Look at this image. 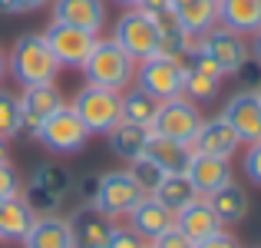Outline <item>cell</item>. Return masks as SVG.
<instances>
[{"instance_id": "1", "label": "cell", "mask_w": 261, "mask_h": 248, "mask_svg": "<svg viewBox=\"0 0 261 248\" xmlns=\"http://www.w3.org/2000/svg\"><path fill=\"white\" fill-rule=\"evenodd\" d=\"M63 66L50 53L43 33H20L7 53V73L20 86H40V83H57Z\"/></svg>"}, {"instance_id": "2", "label": "cell", "mask_w": 261, "mask_h": 248, "mask_svg": "<svg viewBox=\"0 0 261 248\" xmlns=\"http://www.w3.org/2000/svg\"><path fill=\"white\" fill-rule=\"evenodd\" d=\"M146 199V192L139 189L129 169H113V172H102V176L93 179V192H89V202L86 205H96L102 215L116 218H129L133 209Z\"/></svg>"}, {"instance_id": "3", "label": "cell", "mask_w": 261, "mask_h": 248, "mask_svg": "<svg viewBox=\"0 0 261 248\" xmlns=\"http://www.w3.org/2000/svg\"><path fill=\"white\" fill-rule=\"evenodd\" d=\"M70 106L83 119L89 136H106L122 119V93L109 86H96V83H83Z\"/></svg>"}, {"instance_id": "4", "label": "cell", "mask_w": 261, "mask_h": 248, "mask_svg": "<svg viewBox=\"0 0 261 248\" xmlns=\"http://www.w3.org/2000/svg\"><path fill=\"white\" fill-rule=\"evenodd\" d=\"M83 77H86V83L109 86V89H119L122 93L136 80V60H129L109 37H99L93 53H89V60L83 63Z\"/></svg>"}, {"instance_id": "5", "label": "cell", "mask_w": 261, "mask_h": 248, "mask_svg": "<svg viewBox=\"0 0 261 248\" xmlns=\"http://www.w3.org/2000/svg\"><path fill=\"white\" fill-rule=\"evenodd\" d=\"M109 40H113L129 60H136V63H142V60H149V57L159 53V30H155V20L149 17V13H142L139 7H129V10L119 13V20L113 23Z\"/></svg>"}, {"instance_id": "6", "label": "cell", "mask_w": 261, "mask_h": 248, "mask_svg": "<svg viewBox=\"0 0 261 248\" xmlns=\"http://www.w3.org/2000/svg\"><path fill=\"white\" fill-rule=\"evenodd\" d=\"M133 83L142 89V93H149L152 100H159V103L175 100V96H182V89H185V60L155 53V57L136 63V80Z\"/></svg>"}, {"instance_id": "7", "label": "cell", "mask_w": 261, "mask_h": 248, "mask_svg": "<svg viewBox=\"0 0 261 248\" xmlns=\"http://www.w3.org/2000/svg\"><path fill=\"white\" fill-rule=\"evenodd\" d=\"M202 122H205V116H202V109H198V103H192L189 96H175V100H166L159 106V116H155L149 133L192 146L198 129H202Z\"/></svg>"}, {"instance_id": "8", "label": "cell", "mask_w": 261, "mask_h": 248, "mask_svg": "<svg viewBox=\"0 0 261 248\" xmlns=\"http://www.w3.org/2000/svg\"><path fill=\"white\" fill-rule=\"evenodd\" d=\"M37 142L43 149H50V153L73 156V153H80V149L89 142V129L83 126V119L73 113L70 103H63V106L43 122V129L37 133Z\"/></svg>"}, {"instance_id": "9", "label": "cell", "mask_w": 261, "mask_h": 248, "mask_svg": "<svg viewBox=\"0 0 261 248\" xmlns=\"http://www.w3.org/2000/svg\"><path fill=\"white\" fill-rule=\"evenodd\" d=\"M195 46H198V50H205L218 66H222L225 77H238V73L251 63L248 37H242V33L228 30V27H222V23L212 27L208 33H202V37L195 40Z\"/></svg>"}, {"instance_id": "10", "label": "cell", "mask_w": 261, "mask_h": 248, "mask_svg": "<svg viewBox=\"0 0 261 248\" xmlns=\"http://www.w3.org/2000/svg\"><path fill=\"white\" fill-rule=\"evenodd\" d=\"M43 40L50 46V53L57 57L60 66H70V70H83V63L89 60L99 33L80 30V27L60 23V20H50V27L43 30Z\"/></svg>"}, {"instance_id": "11", "label": "cell", "mask_w": 261, "mask_h": 248, "mask_svg": "<svg viewBox=\"0 0 261 248\" xmlns=\"http://www.w3.org/2000/svg\"><path fill=\"white\" fill-rule=\"evenodd\" d=\"M20 100V126L30 139H37V133L43 129V122L63 106V93L57 89V83H40V86H23Z\"/></svg>"}, {"instance_id": "12", "label": "cell", "mask_w": 261, "mask_h": 248, "mask_svg": "<svg viewBox=\"0 0 261 248\" xmlns=\"http://www.w3.org/2000/svg\"><path fill=\"white\" fill-rule=\"evenodd\" d=\"M218 116L235 129L242 146L261 142V100H258L255 89H238V93H231Z\"/></svg>"}, {"instance_id": "13", "label": "cell", "mask_w": 261, "mask_h": 248, "mask_svg": "<svg viewBox=\"0 0 261 248\" xmlns=\"http://www.w3.org/2000/svg\"><path fill=\"white\" fill-rule=\"evenodd\" d=\"M222 80H225L222 66L205 50L192 46V53L185 57V89H182V96H189L192 103L212 100V96L218 93V86H222Z\"/></svg>"}, {"instance_id": "14", "label": "cell", "mask_w": 261, "mask_h": 248, "mask_svg": "<svg viewBox=\"0 0 261 248\" xmlns=\"http://www.w3.org/2000/svg\"><path fill=\"white\" fill-rule=\"evenodd\" d=\"M70 229H73V248H109L116 222L102 215L96 205H80L70 215Z\"/></svg>"}, {"instance_id": "15", "label": "cell", "mask_w": 261, "mask_h": 248, "mask_svg": "<svg viewBox=\"0 0 261 248\" xmlns=\"http://www.w3.org/2000/svg\"><path fill=\"white\" fill-rule=\"evenodd\" d=\"M50 13L60 23L102 33L106 27V0H50Z\"/></svg>"}, {"instance_id": "16", "label": "cell", "mask_w": 261, "mask_h": 248, "mask_svg": "<svg viewBox=\"0 0 261 248\" xmlns=\"http://www.w3.org/2000/svg\"><path fill=\"white\" fill-rule=\"evenodd\" d=\"M205 202H208V209L215 212V218L225 225V229L242 225L245 218H248V212H251L248 192H245V185H238L235 179H231V182H225L222 189H215L212 195H205Z\"/></svg>"}, {"instance_id": "17", "label": "cell", "mask_w": 261, "mask_h": 248, "mask_svg": "<svg viewBox=\"0 0 261 248\" xmlns=\"http://www.w3.org/2000/svg\"><path fill=\"white\" fill-rule=\"evenodd\" d=\"M189 182L195 185L198 195H212L215 189H222L225 182H231V159L222 156H205V153H192V162L185 169Z\"/></svg>"}, {"instance_id": "18", "label": "cell", "mask_w": 261, "mask_h": 248, "mask_svg": "<svg viewBox=\"0 0 261 248\" xmlns=\"http://www.w3.org/2000/svg\"><path fill=\"white\" fill-rule=\"evenodd\" d=\"M242 139L235 136V129L222 119V116H205L202 129H198L195 142H192V153H205V156H222V159H231L238 153Z\"/></svg>"}, {"instance_id": "19", "label": "cell", "mask_w": 261, "mask_h": 248, "mask_svg": "<svg viewBox=\"0 0 261 248\" xmlns=\"http://www.w3.org/2000/svg\"><path fill=\"white\" fill-rule=\"evenodd\" d=\"M23 248H73V229L70 218L53 212V215H37L30 232L23 235Z\"/></svg>"}, {"instance_id": "20", "label": "cell", "mask_w": 261, "mask_h": 248, "mask_svg": "<svg viewBox=\"0 0 261 248\" xmlns=\"http://www.w3.org/2000/svg\"><path fill=\"white\" fill-rule=\"evenodd\" d=\"M152 20H155V30H159V53H162V57H175V60H185V57H189L192 46H195V37H192V33L182 27L175 7L155 13Z\"/></svg>"}, {"instance_id": "21", "label": "cell", "mask_w": 261, "mask_h": 248, "mask_svg": "<svg viewBox=\"0 0 261 248\" xmlns=\"http://www.w3.org/2000/svg\"><path fill=\"white\" fill-rule=\"evenodd\" d=\"M129 225H133V229L139 232L146 242H155L162 232H169V229L175 225V212L166 209V205H162L155 195H146V199H142V202L133 209Z\"/></svg>"}, {"instance_id": "22", "label": "cell", "mask_w": 261, "mask_h": 248, "mask_svg": "<svg viewBox=\"0 0 261 248\" xmlns=\"http://www.w3.org/2000/svg\"><path fill=\"white\" fill-rule=\"evenodd\" d=\"M149 139H152V133H149L146 126H136V122H129V119H119V122H116V126L106 133L109 153L119 156L126 165L133 162V159H139V156H146Z\"/></svg>"}, {"instance_id": "23", "label": "cell", "mask_w": 261, "mask_h": 248, "mask_svg": "<svg viewBox=\"0 0 261 248\" xmlns=\"http://www.w3.org/2000/svg\"><path fill=\"white\" fill-rule=\"evenodd\" d=\"M175 229H182L192 242H205V238L225 232V225L215 218V212L208 209V202H205V199H195L192 205H185V209L175 215Z\"/></svg>"}, {"instance_id": "24", "label": "cell", "mask_w": 261, "mask_h": 248, "mask_svg": "<svg viewBox=\"0 0 261 248\" xmlns=\"http://www.w3.org/2000/svg\"><path fill=\"white\" fill-rule=\"evenodd\" d=\"M218 23L251 37L261 30V0H218Z\"/></svg>"}, {"instance_id": "25", "label": "cell", "mask_w": 261, "mask_h": 248, "mask_svg": "<svg viewBox=\"0 0 261 248\" xmlns=\"http://www.w3.org/2000/svg\"><path fill=\"white\" fill-rule=\"evenodd\" d=\"M27 185H33V189H40L43 195H50L57 205H63L66 199L73 195V176H70V169L60 165V162H40L37 169L30 172V182Z\"/></svg>"}, {"instance_id": "26", "label": "cell", "mask_w": 261, "mask_h": 248, "mask_svg": "<svg viewBox=\"0 0 261 248\" xmlns=\"http://www.w3.org/2000/svg\"><path fill=\"white\" fill-rule=\"evenodd\" d=\"M146 156L159 165L166 176H182V172L189 169V162H192V146L175 142V139H166V136H152Z\"/></svg>"}, {"instance_id": "27", "label": "cell", "mask_w": 261, "mask_h": 248, "mask_svg": "<svg viewBox=\"0 0 261 248\" xmlns=\"http://www.w3.org/2000/svg\"><path fill=\"white\" fill-rule=\"evenodd\" d=\"M33 209L23 202V195L13 199H0V238H10V242H23V235L33 225Z\"/></svg>"}, {"instance_id": "28", "label": "cell", "mask_w": 261, "mask_h": 248, "mask_svg": "<svg viewBox=\"0 0 261 248\" xmlns=\"http://www.w3.org/2000/svg\"><path fill=\"white\" fill-rule=\"evenodd\" d=\"M175 13L195 40L212 27H218V0H185V4H175Z\"/></svg>"}, {"instance_id": "29", "label": "cell", "mask_w": 261, "mask_h": 248, "mask_svg": "<svg viewBox=\"0 0 261 248\" xmlns=\"http://www.w3.org/2000/svg\"><path fill=\"white\" fill-rule=\"evenodd\" d=\"M159 106H162V103H159V100H152L149 93H142L136 83L122 89V119L136 122V126L152 129L155 116H159Z\"/></svg>"}, {"instance_id": "30", "label": "cell", "mask_w": 261, "mask_h": 248, "mask_svg": "<svg viewBox=\"0 0 261 248\" xmlns=\"http://www.w3.org/2000/svg\"><path fill=\"white\" fill-rule=\"evenodd\" d=\"M152 195L159 199L166 209H172L175 215L185 209V205H192L195 199H202V195L195 192V185L189 182V176H185V172H182V176H166V179L159 182V189L152 192Z\"/></svg>"}, {"instance_id": "31", "label": "cell", "mask_w": 261, "mask_h": 248, "mask_svg": "<svg viewBox=\"0 0 261 248\" xmlns=\"http://www.w3.org/2000/svg\"><path fill=\"white\" fill-rule=\"evenodd\" d=\"M23 133V126H20V100L13 93H7V89H0V139H17V136Z\"/></svg>"}, {"instance_id": "32", "label": "cell", "mask_w": 261, "mask_h": 248, "mask_svg": "<svg viewBox=\"0 0 261 248\" xmlns=\"http://www.w3.org/2000/svg\"><path fill=\"white\" fill-rule=\"evenodd\" d=\"M126 169H129V176L139 182V189L146 192V195H152V192L159 189V182L166 179V172H162L159 165L149 159V156H139V159H133V162L126 165Z\"/></svg>"}, {"instance_id": "33", "label": "cell", "mask_w": 261, "mask_h": 248, "mask_svg": "<svg viewBox=\"0 0 261 248\" xmlns=\"http://www.w3.org/2000/svg\"><path fill=\"white\" fill-rule=\"evenodd\" d=\"M23 192V179L13 169V162H0V199H13Z\"/></svg>"}, {"instance_id": "34", "label": "cell", "mask_w": 261, "mask_h": 248, "mask_svg": "<svg viewBox=\"0 0 261 248\" xmlns=\"http://www.w3.org/2000/svg\"><path fill=\"white\" fill-rule=\"evenodd\" d=\"M149 242L133 229V225H116L113 238H109V248H146Z\"/></svg>"}, {"instance_id": "35", "label": "cell", "mask_w": 261, "mask_h": 248, "mask_svg": "<svg viewBox=\"0 0 261 248\" xmlns=\"http://www.w3.org/2000/svg\"><path fill=\"white\" fill-rule=\"evenodd\" d=\"M50 7V0H0V13L4 17H17V13H37Z\"/></svg>"}, {"instance_id": "36", "label": "cell", "mask_w": 261, "mask_h": 248, "mask_svg": "<svg viewBox=\"0 0 261 248\" xmlns=\"http://www.w3.org/2000/svg\"><path fill=\"white\" fill-rule=\"evenodd\" d=\"M242 169L255 185H261V142H251L242 156Z\"/></svg>"}, {"instance_id": "37", "label": "cell", "mask_w": 261, "mask_h": 248, "mask_svg": "<svg viewBox=\"0 0 261 248\" xmlns=\"http://www.w3.org/2000/svg\"><path fill=\"white\" fill-rule=\"evenodd\" d=\"M149 245L152 248H195V242H192L182 229H175V225L169 232H162V235L155 238V242H149Z\"/></svg>"}, {"instance_id": "38", "label": "cell", "mask_w": 261, "mask_h": 248, "mask_svg": "<svg viewBox=\"0 0 261 248\" xmlns=\"http://www.w3.org/2000/svg\"><path fill=\"white\" fill-rule=\"evenodd\" d=\"M195 248H242V245H238V238L225 229V232H218V235L205 238V242H195Z\"/></svg>"}, {"instance_id": "39", "label": "cell", "mask_w": 261, "mask_h": 248, "mask_svg": "<svg viewBox=\"0 0 261 248\" xmlns=\"http://www.w3.org/2000/svg\"><path fill=\"white\" fill-rule=\"evenodd\" d=\"M136 7H139L142 13H149V17H155V13L169 10V7H172V0H139Z\"/></svg>"}, {"instance_id": "40", "label": "cell", "mask_w": 261, "mask_h": 248, "mask_svg": "<svg viewBox=\"0 0 261 248\" xmlns=\"http://www.w3.org/2000/svg\"><path fill=\"white\" fill-rule=\"evenodd\" d=\"M248 53H251V60L261 66V30L251 33V40H248Z\"/></svg>"}, {"instance_id": "41", "label": "cell", "mask_w": 261, "mask_h": 248, "mask_svg": "<svg viewBox=\"0 0 261 248\" xmlns=\"http://www.w3.org/2000/svg\"><path fill=\"white\" fill-rule=\"evenodd\" d=\"M0 162H10V142L0 139Z\"/></svg>"}, {"instance_id": "42", "label": "cell", "mask_w": 261, "mask_h": 248, "mask_svg": "<svg viewBox=\"0 0 261 248\" xmlns=\"http://www.w3.org/2000/svg\"><path fill=\"white\" fill-rule=\"evenodd\" d=\"M7 77V57H4V50H0V80Z\"/></svg>"}, {"instance_id": "43", "label": "cell", "mask_w": 261, "mask_h": 248, "mask_svg": "<svg viewBox=\"0 0 261 248\" xmlns=\"http://www.w3.org/2000/svg\"><path fill=\"white\" fill-rule=\"evenodd\" d=\"M116 4H119V7H126V10H129V7H136L139 0H116Z\"/></svg>"}, {"instance_id": "44", "label": "cell", "mask_w": 261, "mask_h": 248, "mask_svg": "<svg viewBox=\"0 0 261 248\" xmlns=\"http://www.w3.org/2000/svg\"><path fill=\"white\" fill-rule=\"evenodd\" d=\"M255 93H258V100H261V83H258V86H255Z\"/></svg>"}, {"instance_id": "45", "label": "cell", "mask_w": 261, "mask_h": 248, "mask_svg": "<svg viewBox=\"0 0 261 248\" xmlns=\"http://www.w3.org/2000/svg\"><path fill=\"white\" fill-rule=\"evenodd\" d=\"M175 4H185V0H172V7H175Z\"/></svg>"}, {"instance_id": "46", "label": "cell", "mask_w": 261, "mask_h": 248, "mask_svg": "<svg viewBox=\"0 0 261 248\" xmlns=\"http://www.w3.org/2000/svg\"><path fill=\"white\" fill-rule=\"evenodd\" d=\"M146 248H152V245H146Z\"/></svg>"}]
</instances>
